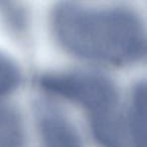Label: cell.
<instances>
[{"instance_id":"obj_5","label":"cell","mask_w":147,"mask_h":147,"mask_svg":"<svg viewBox=\"0 0 147 147\" xmlns=\"http://www.w3.org/2000/svg\"><path fill=\"white\" fill-rule=\"evenodd\" d=\"M126 130L133 147H146V88L144 84L137 85L133 90Z\"/></svg>"},{"instance_id":"obj_7","label":"cell","mask_w":147,"mask_h":147,"mask_svg":"<svg viewBox=\"0 0 147 147\" xmlns=\"http://www.w3.org/2000/svg\"><path fill=\"white\" fill-rule=\"evenodd\" d=\"M20 83V71L17 65L6 55L0 53V97L10 94Z\"/></svg>"},{"instance_id":"obj_1","label":"cell","mask_w":147,"mask_h":147,"mask_svg":"<svg viewBox=\"0 0 147 147\" xmlns=\"http://www.w3.org/2000/svg\"><path fill=\"white\" fill-rule=\"evenodd\" d=\"M51 25L59 42L82 59L123 65L145 53L144 27L128 9H87L65 3L55 9Z\"/></svg>"},{"instance_id":"obj_2","label":"cell","mask_w":147,"mask_h":147,"mask_svg":"<svg viewBox=\"0 0 147 147\" xmlns=\"http://www.w3.org/2000/svg\"><path fill=\"white\" fill-rule=\"evenodd\" d=\"M40 85L45 91L82 106L91 117L117 109L114 84L96 74L57 73L45 75Z\"/></svg>"},{"instance_id":"obj_8","label":"cell","mask_w":147,"mask_h":147,"mask_svg":"<svg viewBox=\"0 0 147 147\" xmlns=\"http://www.w3.org/2000/svg\"><path fill=\"white\" fill-rule=\"evenodd\" d=\"M7 1H8V0H0V2L2 3V2H7Z\"/></svg>"},{"instance_id":"obj_4","label":"cell","mask_w":147,"mask_h":147,"mask_svg":"<svg viewBox=\"0 0 147 147\" xmlns=\"http://www.w3.org/2000/svg\"><path fill=\"white\" fill-rule=\"evenodd\" d=\"M91 129L102 147H125L127 130L117 109L91 117Z\"/></svg>"},{"instance_id":"obj_3","label":"cell","mask_w":147,"mask_h":147,"mask_svg":"<svg viewBox=\"0 0 147 147\" xmlns=\"http://www.w3.org/2000/svg\"><path fill=\"white\" fill-rule=\"evenodd\" d=\"M36 124L41 147H83L76 128L55 109L40 107Z\"/></svg>"},{"instance_id":"obj_6","label":"cell","mask_w":147,"mask_h":147,"mask_svg":"<svg viewBox=\"0 0 147 147\" xmlns=\"http://www.w3.org/2000/svg\"><path fill=\"white\" fill-rule=\"evenodd\" d=\"M24 130L19 115L0 105V147H23Z\"/></svg>"}]
</instances>
